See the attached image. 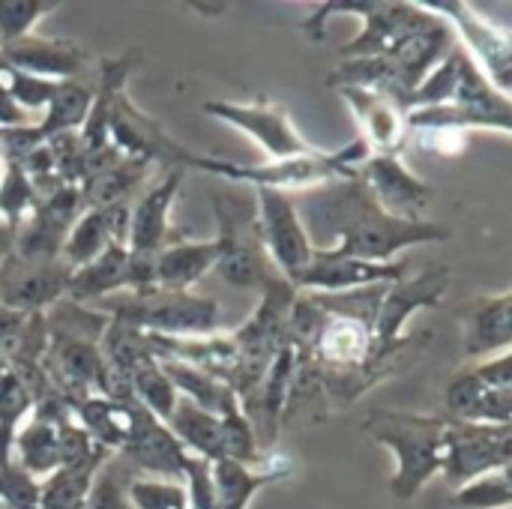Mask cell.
Segmentation results:
<instances>
[{
  "label": "cell",
  "mask_w": 512,
  "mask_h": 509,
  "mask_svg": "<svg viewBox=\"0 0 512 509\" xmlns=\"http://www.w3.org/2000/svg\"><path fill=\"white\" fill-rule=\"evenodd\" d=\"M153 174V165L138 162V159H120L90 177H84V183L78 186L84 210H102V207H114V204H126L129 192L144 183Z\"/></svg>",
  "instance_id": "31"
},
{
  "label": "cell",
  "mask_w": 512,
  "mask_h": 509,
  "mask_svg": "<svg viewBox=\"0 0 512 509\" xmlns=\"http://www.w3.org/2000/svg\"><path fill=\"white\" fill-rule=\"evenodd\" d=\"M512 465V423H462L447 420V453L441 477L447 486L459 489L483 474L510 471Z\"/></svg>",
  "instance_id": "12"
},
{
  "label": "cell",
  "mask_w": 512,
  "mask_h": 509,
  "mask_svg": "<svg viewBox=\"0 0 512 509\" xmlns=\"http://www.w3.org/2000/svg\"><path fill=\"white\" fill-rule=\"evenodd\" d=\"M447 420L462 423H512V354L477 360L453 372L444 387Z\"/></svg>",
  "instance_id": "7"
},
{
  "label": "cell",
  "mask_w": 512,
  "mask_h": 509,
  "mask_svg": "<svg viewBox=\"0 0 512 509\" xmlns=\"http://www.w3.org/2000/svg\"><path fill=\"white\" fill-rule=\"evenodd\" d=\"M216 213V273L234 288L264 291L270 282L282 279L267 258L261 228H258V201L240 189L213 192Z\"/></svg>",
  "instance_id": "5"
},
{
  "label": "cell",
  "mask_w": 512,
  "mask_h": 509,
  "mask_svg": "<svg viewBox=\"0 0 512 509\" xmlns=\"http://www.w3.org/2000/svg\"><path fill=\"white\" fill-rule=\"evenodd\" d=\"M360 183L396 219H426L423 213L435 198V189L405 165L402 153H369L360 168Z\"/></svg>",
  "instance_id": "15"
},
{
  "label": "cell",
  "mask_w": 512,
  "mask_h": 509,
  "mask_svg": "<svg viewBox=\"0 0 512 509\" xmlns=\"http://www.w3.org/2000/svg\"><path fill=\"white\" fill-rule=\"evenodd\" d=\"M84 509H132L126 501V489L120 486V480L111 468H102L96 474L90 495L84 501Z\"/></svg>",
  "instance_id": "41"
},
{
  "label": "cell",
  "mask_w": 512,
  "mask_h": 509,
  "mask_svg": "<svg viewBox=\"0 0 512 509\" xmlns=\"http://www.w3.org/2000/svg\"><path fill=\"white\" fill-rule=\"evenodd\" d=\"M36 207V192L30 177L18 165H6L0 171V219L12 228H18Z\"/></svg>",
  "instance_id": "36"
},
{
  "label": "cell",
  "mask_w": 512,
  "mask_h": 509,
  "mask_svg": "<svg viewBox=\"0 0 512 509\" xmlns=\"http://www.w3.org/2000/svg\"><path fill=\"white\" fill-rule=\"evenodd\" d=\"M0 509H9V507H0Z\"/></svg>",
  "instance_id": "44"
},
{
  "label": "cell",
  "mask_w": 512,
  "mask_h": 509,
  "mask_svg": "<svg viewBox=\"0 0 512 509\" xmlns=\"http://www.w3.org/2000/svg\"><path fill=\"white\" fill-rule=\"evenodd\" d=\"M306 213L309 234L318 231L333 237V246L324 249L366 261H396L405 249L444 243L453 237L450 225L429 219H396L384 213L366 192L360 177L312 189Z\"/></svg>",
  "instance_id": "2"
},
{
  "label": "cell",
  "mask_w": 512,
  "mask_h": 509,
  "mask_svg": "<svg viewBox=\"0 0 512 509\" xmlns=\"http://www.w3.org/2000/svg\"><path fill=\"white\" fill-rule=\"evenodd\" d=\"M90 309H99L111 321L153 333V336H213L222 327V309L213 297L195 291H144V294H114Z\"/></svg>",
  "instance_id": "6"
},
{
  "label": "cell",
  "mask_w": 512,
  "mask_h": 509,
  "mask_svg": "<svg viewBox=\"0 0 512 509\" xmlns=\"http://www.w3.org/2000/svg\"><path fill=\"white\" fill-rule=\"evenodd\" d=\"M126 387H129V396H132L144 411H150L156 420L165 423V420L171 417V411H174V405H177V390H174V384L168 381V375H165V369L159 366L156 357L138 360V363L129 369V375H126Z\"/></svg>",
  "instance_id": "33"
},
{
  "label": "cell",
  "mask_w": 512,
  "mask_h": 509,
  "mask_svg": "<svg viewBox=\"0 0 512 509\" xmlns=\"http://www.w3.org/2000/svg\"><path fill=\"white\" fill-rule=\"evenodd\" d=\"M159 366L165 369V375L174 384L177 396L189 399L201 411H207L213 417H225V414L240 411V402H237L234 390L222 378L207 375V372L192 369V366H183V363H171V360H159Z\"/></svg>",
  "instance_id": "30"
},
{
  "label": "cell",
  "mask_w": 512,
  "mask_h": 509,
  "mask_svg": "<svg viewBox=\"0 0 512 509\" xmlns=\"http://www.w3.org/2000/svg\"><path fill=\"white\" fill-rule=\"evenodd\" d=\"M369 159V147L357 138L342 150H318L312 147L303 156L264 162V165H240L219 156H201L195 171L213 174L225 183H246L252 189H273L291 195L294 189H321L336 180H354L360 177L363 162Z\"/></svg>",
  "instance_id": "4"
},
{
  "label": "cell",
  "mask_w": 512,
  "mask_h": 509,
  "mask_svg": "<svg viewBox=\"0 0 512 509\" xmlns=\"http://www.w3.org/2000/svg\"><path fill=\"white\" fill-rule=\"evenodd\" d=\"M126 501L132 509H189L186 489L177 480L138 477L126 486Z\"/></svg>",
  "instance_id": "39"
},
{
  "label": "cell",
  "mask_w": 512,
  "mask_h": 509,
  "mask_svg": "<svg viewBox=\"0 0 512 509\" xmlns=\"http://www.w3.org/2000/svg\"><path fill=\"white\" fill-rule=\"evenodd\" d=\"M6 168V159H3V153H0V171Z\"/></svg>",
  "instance_id": "43"
},
{
  "label": "cell",
  "mask_w": 512,
  "mask_h": 509,
  "mask_svg": "<svg viewBox=\"0 0 512 509\" xmlns=\"http://www.w3.org/2000/svg\"><path fill=\"white\" fill-rule=\"evenodd\" d=\"M129 231V204H114L102 210H84L69 228L60 258L69 270L99 258L111 246H126Z\"/></svg>",
  "instance_id": "23"
},
{
  "label": "cell",
  "mask_w": 512,
  "mask_h": 509,
  "mask_svg": "<svg viewBox=\"0 0 512 509\" xmlns=\"http://www.w3.org/2000/svg\"><path fill=\"white\" fill-rule=\"evenodd\" d=\"M183 168H165L159 183H153L132 207H129V231L126 249L132 255H159L165 246L189 237L186 228L171 225V207L183 183Z\"/></svg>",
  "instance_id": "16"
},
{
  "label": "cell",
  "mask_w": 512,
  "mask_h": 509,
  "mask_svg": "<svg viewBox=\"0 0 512 509\" xmlns=\"http://www.w3.org/2000/svg\"><path fill=\"white\" fill-rule=\"evenodd\" d=\"M132 285V252L126 246H111L99 258L75 267L69 273L66 297L78 306H96Z\"/></svg>",
  "instance_id": "25"
},
{
  "label": "cell",
  "mask_w": 512,
  "mask_h": 509,
  "mask_svg": "<svg viewBox=\"0 0 512 509\" xmlns=\"http://www.w3.org/2000/svg\"><path fill=\"white\" fill-rule=\"evenodd\" d=\"M216 267V240H180L153 261V279L162 291H192Z\"/></svg>",
  "instance_id": "26"
},
{
  "label": "cell",
  "mask_w": 512,
  "mask_h": 509,
  "mask_svg": "<svg viewBox=\"0 0 512 509\" xmlns=\"http://www.w3.org/2000/svg\"><path fill=\"white\" fill-rule=\"evenodd\" d=\"M105 465L108 459L60 465L54 474L39 480V509H84L90 486Z\"/></svg>",
  "instance_id": "32"
},
{
  "label": "cell",
  "mask_w": 512,
  "mask_h": 509,
  "mask_svg": "<svg viewBox=\"0 0 512 509\" xmlns=\"http://www.w3.org/2000/svg\"><path fill=\"white\" fill-rule=\"evenodd\" d=\"M120 456L129 459L135 468L156 474L159 480H183V468L189 453L180 447V441L168 432L162 420H156L150 411H144L138 402L132 408V429L126 444L120 447Z\"/></svg>",
  "instance_id": "20"
},
{
  "label": "cell",
  "mask_w": 512,
  "mask_h": 509,
  "mask_svg": "<svg viewBox=\"0 0 512 509\" xmlns=\"http://www.w3.org/2000/svg\"><path fill=\"white\" fill-rule=\"evenodd\" d=\"M429 12L447 21L453 30L456 45L480 66V72L510 96V75H512V45L510 30L495 24L492 18L480 15L471 3L459 0H441V3H423Z\"/></svg>",
  "instance_id": "8"
},
{
  "label": "cell",
  "mask_w": 512,
  "mask_h": 509,
  "mask_svg": "<svg viewBox=\"0 0 512 509\" xmlns=\"http://www.w3.org/2000/svg\"><path fill=\"white\" fill-rule=\"evenodd\" d=\"M462 348L471 363L507 354L512 348V291L480 294L459 309Z\"/></svg>",
  "instance_id": "19"
},
{
  "label": "cell",
  "mask_w": 512,
  "mask_h": 509,
  "mask_svg": "<svg viewBox=\"0 0 512 509\" xmlns=\"http://www.w3.org/2000/svg\"><path fill=\"white\" fill-rule=\"evenodd\" d=\"M252 192L258 201V228L267 258L273 261L276 273L297 291V282L315 255V243L306 231V222L291 195L273 189H252Z\"/></svg>",
  "instance_id": "9"
},
{
  "label": "cell",
  "mask_w": 512,
  "mask_h": 509,
  "mask_svg": "<svg viewBox=\"0 0 512 509\" xmlns=\"http://www.w3.org/2000/svg\"><path fill=\"white\" fill-rule=\"evenodd\" d=\"M294 471H297L294 459L282 453H264L255 465H243L231 459L210 462L216 509H246L261 489L288 480Z\"/></svg>",
  "instance_id": "21"
},
{
  "label": "cell",
  "mask_w": 512,
  "mask_h": 509,
  "mask_svg": "<svg viewBox=\"0 0 512 509\" xmlns=\"http://www.w3.org/2000/svg\"><path fill=\"white\" fill-rule=\"evenodd\" d=\"M69 273L63 258L36 261L12 252L0 264V303L24 315H42L66 297Z\"/></svg>",
  "instance_id": "13"
},
{
  "label": "cell",
  "mask_w": 512,
  "mask_h": 509,
  "mask_svg": "<svg viewBox=\"0 0 512 509\" xmlns=\"http://www.w3.org/2000/svg\"><path fill=\"white\" fill-rule=\"evenodd\" d=\"M354 111L363 135L360 141L369 147V153H402L408 126H405V111L399 108L396 99L378 90H336Z\"/></svg>",
  "instance_id": "22"
},
{
  "label": "cell",
  "mask_w": 512,
  "mask_h": 509,
  "mask_svg": "<svg viewBox=\"0 0 512 509\" xmlns=\"http://www.w3.org/2000/svg\"><path fill=\"white\" fill-rule=\"evenodd\" d=\"M132 408H135V399L117 402L108 396H87L81 402H72L69 414L102 450L117 456L132 429Z\"/></svg>",
  "instance_id": "27"
},
{
  "label": "cell",
  "mask_w": 512,
  "mask_h": 509,
  "mask_svg": "<svg viewBox=\"0 0 512 509\" xmlns=\"http://www.w3.org/2000/svg\"><path fill=\"white\" fill-rule=\"evenodd\" d=\"M15 252V228L0 219V264Z\"/></svg>",
  "instance_id": "42"
},
{
  "label": "cell",
  "mask_w": 512,
  "mask_h": 509,
  "mask_svg": "<svg viewBox=\"0 0 512 509\" xmlns=\"http://www.w3.org/2000/svg\"><path fill=\"white\" fill-rule=\"evenodd\" d=\"M453 509H510L512 507V480L510 471H492L483 474L450 495Z\"/></svg>",
  "instance_id": "34"
},
{
  "label": "cell",
  "mask_w": 512,
  "mask_h": 509,
  "mask_svg": "<svg viewBox=\"0 0 512 509\" xmlns=\"http://www.w3.org/2000/svg\"><path fill=\"white\" fill-rule=\"evenodd\" d=\"M0 87L6 90V96H9L24 114H30V111H45V105H48V99H51L57 81L27 75V72H21V69H15V66H9V63L0 60Z\"/></svg>",
  "instance_id": "37"
},
{
  "label": "cell",
  "mask_w": 512,
  "mask_h": 509,
  "mask_svg": "<svg viewBox=\"0 0 512 509\" xmlns=\"http://www.w3.org/2000/svg\"><path fill=\"white\" fill-rule=\"evenodd\" d=\"M0 507L39 509V483L27 477L15 462L0 468Z\"/></svg>",
  "instance_id": "40"
},
{
  "label": "cell",
  "mask_w": 512,
  "mask_h": 509,
  "mask_svg": "<svg viewBox=\"0 0 512 509\" xmlns=\"http://www.w3.org/2000/svg\"><path fill=\"white\" fill-rule=\"evenodd\" d=\"M69 417V405L51 390L42 396L33 408V414L21 423L12 441V462L33 477L36 483L54 474L63 462V447H60V426Z\"/></svg>",
  "instance_id": "17"
},
{
  "label": "cell",
  "mask_w": 512,
  "mask_h": 509,
  "mask_svg": "<svg viewBox=\"0 0 512 509\" xmlns=\"http://www.w3.org/2000/svg\"><path fill=\"white\" fill-rule=\"evenodd\" d=\"M93 96H96V81H87L81 75L57 81V87L42 111V120L36 123V132L42 138L81 132V126L93 108Z\"/></svg>",
  "instance_id": "29"
},
{
  "label": "cell",
  "mask_w": 512,
  "mask_h": 509,
  "mask_svg": "<svg viewBox=\"0 0 512 509\" xmlns=\"http://www.w3.org/2000/svg\"><path fill=\"white\" fill-rule=\"evenodd\" d=\"M168 432L180 441V447L189 456H198L204 462L225 459V441H222V417H213L192 405L189 399L177 396V405L171 417L165 420Z\"/></svg>",
  "instance_id": "28"
},
{
  "label": "cell",
  "mask_w": 512,
  "mask_h": 509,
  "mask_svg": "<svg viewBox=\"0 0 512 509\" xmlns=\"http://www.w3.org/2000/svg\"><path fill=\"white\" fill-rule=\"evenodd\" d=\"M366 435L396 456L390 492L399 501H414L444 471L447 417L414 411H375L366 420Z\"/></svg>",
  "instance_id": "3"
},
{
  "label": "cell",
  "mask_w": 512,
  "mask_h": 509,
  "mask_svg": "<svg viewBox=\"0 0 512 509\" xmlns=\"http://www.w3.org/2000/svg\"><path fill=\"white\" fill-rule=\"evenodd\" d=\"M51 0H0V51L33 33L42 15L54 12Z\"/></svg>",
  "instance_id": "38"
},
{
  "label": "cell",
  "mask_w": 512,
  "mask_h": 509,
  "mask_svg": "<svg viewBox=\"0 0 512 509\" xmlns=\"http://www.w3.org/2000/svg\"><path fill=\"white\" fill-rule=\"evenodd\" d=\"M207 117H216L243 135H249L267 156V162L303 156L312 150V144L297 132L291 123V114L282 102H270L267 96H258L252 102H228V99H207L201 105Z\"/></svg>",
  "instance_id": "10"
},
{
  "label": "cell",
  "mask_w": 512,
  "mask_h": 509,
  "mask_svg": "<svg viewBox=\"0 0 512 509\" xmlns=\"http://www.w3.org/2000/svg\"><path fill=\"white\" fill-rule=\"evenodd\" d=\"M408 270H411L408 258L366 261V258L336 255L330 249H315L306 273L297 282V291L342 294V291H357V288H372V285H393V282L408 279Z\"/></svg>",
  "instance_id": "14"
},
{
  "label": "cell",
  "mask_w": 512,
  "mask_h": 509,
  "mask_svg": "<svg viewBox=\"0 0 512 509\" xmlns=\"http://www.w3.org/2000/svg\"><path fill=\"white\" fill-rule=\"evenodd\" d=\"M447 288H450V270L447 267H426L414 279H402V282L387 285L381 309L375 315V327H372L375 330V342L378 345L402 342L408 336L405 324L417 312L435 309L444 300Z\"/></svg>",
  "instance_id": "18"
},
{
  "label": "cell",
  "mask_w": 512,
  "mask_h": 509,
  "mask_svg": "<svg viewBox=\"0 0 512 509\" xmlns=\"http://www.w3.org/2000/svg\"><path fill=\"white\" fill-rule=\"evenodd\" d=\"M108 144L123 156V159H138V162H165V168H195L201 153L177 144L159 120L147 117L129 93H117L111 114H108Z\"/></svg>",
  "instance_id": "11"
},
{
  "label": "cell",
  "mask_w": 512,
  "mask_h": 509,
  "mask_svg": "<svg viewBox=\"0 0 512 509\" xmlns=\"http://www.w3.org/2000/svg\"><path fill=\"white\" fill-rule=\"evenodd\" d=\"M336 12L357 15L363 21L360 33L339 48V57L390 60L393 69L402 75L408 96L456 45L453 30L447 27L444 18L429 12L423 3H405V0H327L300 21V30L309 33L312 42H324L327 21Z\"/></svg>",
  "instance_id": "1"
},
{
  "label": "cell",
  "mask_w": 512,
  "mask_h": 509,
  "mask_svg": "<svg viewBox=\"0 0 512 509\" xmlns=\"http://www.w3.org/2000/svg\"><path fill=\"white\" fill-rule=\"evenodd\" d=\"M0 60L36 75V78H48V81H63V78H75L84 69V48L72 39H48L39 33H30L18 42H12L9 48L0 51Z\"/></svg>",
  "instance_id": "24"
},
{
  "label": "cell",
  "mask_w": 512,
  "mask_h": 509,
  "mask_svg": "<svg viewBox=\"0 0 512 509\" xmlns=\"http://www.w3.org/2000/svg\"><path fill=\"white\" fill-rule=\"evenodd\" d=\"M456 45L450 48V54L411 90L408 102H405V114L417 111V108H432V105H447L456 96Z\"/></svg>",
  "instance_id": "35"
}]
</instances>
